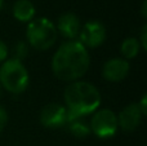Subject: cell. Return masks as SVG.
Segmentation results:
<instances>
[{
	"mask_svg": "<svg viewBox=\"0 0 147 146\" xmlns=\"http://www.w3.org/2000/svg\"><path fill=\"white\" fill-rule=\"evenodd\" d=\"M90 66L88 49L79 40H69L61 44L52 58V71L58 79L76 82L85 75Z\"/></svg>",
	"mask_w": 147,
	"mask_h": 146,
	"instance_id": "obj_1",
	"label": "cell"
},
{
	"mask_svg": "<svg viewBox=\"0 0 147 146\" xmlns=\"http://www.w3.org/2000/svg\"><path fill=\"white\" fill-rule=\"evenodd\" d=\"M63 98L69 113V122L93 114L101 105V93L96 85L83 80L70 83L65 89Z\"/></svg>",
	"mask_w": 147,
	"mask_h": 146,
	"instance_id": "obj_2",
	"label": "cell"
},
{
	"mask_svg": "<svg viewBox=\"0 0 147 146\" xmlns=\"http://www.w3.org/2000/svg\"><path fill=\"white\" fill-rule=\"evenodd\" d=\"M30 75L22 61L14 58L5 59L0 66V85L7 92L21 95L28 87Z\"/></svg>",
	"mask_w": 147,
	"mask_h": 146,
	"instance_id": "obj_3",
	"label": "cell"
},
{
	"mask_svg": "<svg viewBox=\"0 0 147 146\" xmlns=\"http://www.w3.org/2000/svg\"><path fill=\"white\" fill-rule=\"evenodd\" d=\"M57 28L49 18L40 17L30 21L26 28L27 44L36 51H47L57 40Z\"/></svg>",
	"mask_w": 147,
	"mask_h": 146,
	"instance_id": "obj_4",
	"label": "cell"
},
{
	"mask_svg": "<svg viewBox=\"0 0 147 146\" xmlns=\"http://www.w3.org/2000/svg\"><path fill=\"white\" fill-rule=\"evenodd\" d=\"M90 132L99 139H111L119 129L117 115L110 109L96 110L90 119Z\"/></svg>",
	"mask_w": 147,
	"mask_h": 146,
	"instance_id": "obj_5",
	"label": "cell"
},
{
	"mask_svg": "<svg viewBox=\"0 0 147 146\" xmlns=\"http://www.w3.org/2000/svg\"><path fill=\"white\" fill-rule=\"evenodd\" d=\"M40 123L51 129L62 128L69 123V113L65 105L52 102L45 105L40 111Z\"/></svg>",
	"mask_w": 147,
	"mask_h": 146,
	"instance_id": "obj_6",
	"label": "cell"
},
{
	"mask_svg": "<svg viewBox=\"0 0 147 146\" xmlns=\"http://www.w3.org/2000/svg\"><path fill=\"white\" fill-rule=\"evenodd\" d=\"M78 38L85 48H97L106 40V27L99 21L90 20L81 26Z\"/></svg>",
	"mask_w": 147,
	"mask_h": 146,
	"instance_id": "obj_7",
	"label": "cell"
},
{
	"mask_svg": "<svg viewBox=\"0 0 147 146\" xmlns=\"http://www.w3.org/2000/svg\"><path fill=\"white\" fill-rule=\"evenodd\" d=\"M130 70V65L123 57H114L110 58L102 67V76L107 82L117 83L124 80L128 76Z\"/></svg>",
	"mask_w": 147,
	"mask_h": 146,
	"instance_id": "obj_8",
	"label": "cell"
},
{
	"mask_svg": "<svg viewBox=\"0 0 147 146\" xmlns=\"http://www.w3.org/2000/svg\"><path fill=\"white\" fill-rule=\"evenodd\" d=\"M142 118L143 115L138 107V103H129L119 113L117 124L124 132H133L140 127Z\"/></svg>",
	"mask_w": 147,
	"mask_h": 146,
	"instance_id": "obj_9",
	"label": "cell"
},
{
	"mask_svg": "<svg viewBox=\"0 0 147 146\" xmlns=\"http://www.w3.org/2000/svg\"><path fill=\"white\" fill-rule=\"evenodd\" d=\"M56 28L57 32H59L63 38L69 39V40H76V38L79 36V32H80L81 23L75 13L69 12L59 16Z\"/></svg>",
	"mask_w": 147,
	"mask_h": 146,
	"instance_id": "obj_10",
	"label": "cell"
},
{
	"mask_svg": "<svg viewBox=\"0 0 147 146\" xmlns=\"http://www.w3.org/2000/svg\"><path fill=\"white\" fill-rule=\"evenodd\" d=\"M35 5L30 0H17L13 5V17L20 22H30L35 17Z\"/></svg>",
	"mask_w": 147,
	"mask_h": 146,
	"instance_id": "obj_11",
	"label": "cell"
},
{
	"mask_svg": "<svg viewBox=\"0 0 147 146\" xmlns=\"http://www.w3.org/2000/svg\"><path fill=\"white\" fill-rule=\"evenodd\" d=\"M141 44L138 41V38H127L123 40L120 45V53H121L124 59H132L140 54L141 52Z\"/></svg>",
	"mask_w": 147,
	"mask_h": 146,
	"instance_id": "obj_12",
	"label": "cell"
},
{
	"mask_svg": "<svg viewBox=\"0 0 147 146\" xmlns=\"http://www.w3.org/2000/svg\"><path fill=\"white\" fill-rule=\"evenodd\" d=\"M69 132L72 135V136L78 137V139H84V137H88L90 132V127L89 124L84 120L83 118H76L70 120L69 123L66 124Z\"/></svg>",
	"mask_w": 147,
	"mask_h": 146,
	"instance_id": "obj_13",
	"label": "cell"
},
{
	"mask_svg": "<svg viewBox=\"0 0 147 146\" xmlns=\"http://www.w3.org/2000/svg\"><path fill=\"white\" fill-rule=\"evenodd\" d=\"M13 52H14V59L22 61L23 58H26L28 54V44L23 40H18L13 47Z\"/></svg>",
	"mask_w": 147,
	"mask_h": 146,
	"instance_id": "obj_14",
	"label": "cell"
},
{
	"mask_svg": "<svg viewBox=\"0 0 147 146\" xmlns=\"http://www.w3.org/2000/svg\"><path fill=\"white\" fill-rule=\"evenodd\" d=\"M138 41L141 44V48L143 51H146L147 49V26L146 25H143L142 30H141V38L138 39Z\"/></svg>",
	"mask_w": 147,
	"mask_h": 146,
	"instance_id": "obj_15",
	"label": "cell"
},
{
	"mask_svg": "<svg viewBox=\"0 0 147 146\" xmlns=\"http://www.w3.org/2000/svg\"><path fill=\"white\" fill-rule=\"evenodd\" d=\"M7 123H8V113L3 106H0V132H3Z\"/></svg>",
	"mask_w": 147,
	"mask_h": 146,
	"instance_id": "obj_16",
	"label": "cell"
},
{
	"mask_svg": "<svg viewBox=\"0 0 147 146\" xmlns=\"http://www.w3.org/2000/svg\"><path fill=\"white\" fill-rule=\"evenodd\" d=\"M8 52L9 51H8L7 44L3 40H0V64H3L5 59H8Z\"/></svg>",
	"mask_w": 147,
	"mask_h": 146,
	"instance_id": "obj_17",
	"label": "cell"
},
{
	"mask_svg": "<svg viewBox=\"0 0 147 146\" xmlns=\"http://www.w3.org/2000/svg\"><path fill=\"white\" fill-rule=\"evenodd\" d=\"M138 107H140L141 113H142V115L145 116L146 113H147V95H143L142 98H141L140 103H138Z\"/></svg>",
	"mask_w": 147,
	"mask_h": 146,
	"instance_id": "obj_18",
	"label": "cell"
},
{
	"mask_svg": "<svg viewBox=\"0 0 147 146\" xmlns=\"http://www.w3.org/2000/svg\"><path fill=\"white\" fill-rule=\"evenodd\" d=\"M146 7H147V1H146V0H143V3H142V8H141V12H142L143 18H146V17H147V10H146Z\"/></svg>",
	"mask_w": 147,
	"mask_h": 146,
	"instance_id": "obj_19",
	"label": "cell"
},
{
	"mask_svg": "<svg viewBox=\"0 0 147 146\" xmlns=\"http://www.w3.org/2000/svg\"><path fill=\"white\" fill-rule=\"evenodd\" d=\"M3 5H4V0H0V10H1Z\"/></svg>",
	"mask_w": 147,
	"mask_h": 146,
	"instance_id": "obj_20",
	"label": "cell"
},
{
	"mask_svg": "<svg viewBox=\"0 0 147 146\" xmlns=\"http://www.w3.org/2000/svg\"><path fill=\"white\" fill-rule=\"evenodd\" d=\"M0 97H1V85H0Z\"/></svg>",
	"mask_w": 147,
	"mask_h": 146,
	"instance_id": "obj_21",
	"label": "cell"
}]
</instances>
